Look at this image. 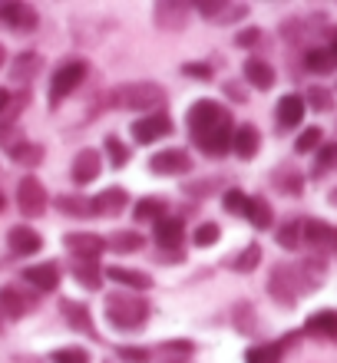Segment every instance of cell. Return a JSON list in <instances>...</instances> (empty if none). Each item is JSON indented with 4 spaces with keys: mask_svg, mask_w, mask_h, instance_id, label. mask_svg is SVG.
Masks as SVG:
<instances>
[{
    "mask_svg": "<svg viewBox=\"0 0 337 363\" xmlns=\"http://www.w3.org/2000/svg\"><path fill=\"white\" fill-rule=\"evenodd\" d=\"M185 125L192 135L195 149L209 159H222L231 152V135H235V123L231 113L215 99H195L185 113Z\"/></svg>",
    "mask_w": 337,
    "mask_h": 363,
    "instance_id": "obj_1",
    "label": "cell"
},
{
    "mask_svg": "<svg viewBox=\"0 0 337 363\" xmlns=\"http://www.w3.org/2000/svg\"><path fill=\"white\" fill-rule=\"evenodd\" d=\"M165 86L153 79H136V83H119L106 93L109 109H123V113H165Z\"/></svg>",
    "mask_w": 337,
    "mask_h": 363,
    "instance_id": "obj_2",
    "label": "cell"
},
{
    "mask_svg": "<svg viewBox=\"0 0 337 363\" xmlns=\"http://www.w3.org/2000/svg\"><path fill=\"white\" fill-rule=\"evenodd\" d=\"M103 314H106V320L116 330L129 334V330H143L145 327V320L153 314V304L143 294H136V291H113L103 301Z\"/></svg>",
    "mask_w": 337,
    "mask_h": 363,
    "instance_id": "obj_3",
    "label": "cell"
},
{
    "mask_svg": "<svg viewBox=\"0 0 337 363\" xmlns=\"http://www.w3.org/2000/svg\"><path fill=\"white\" fill-rule=\"evenodd\" d=\"M87 77H89V63L83 57H67L63 60V63L53 69V77H50V93H47L50 109H57V106L67 103L70 96L87 83Z\"/></svg>",
    "mask_w": 337,
    "mask_h": 363,
    "instance_id": "obj_4",
    "label": "cell"
},
{
    "mask_svg": "<svg viewBox=\"0 0 337 363\" xmlns=\"http://www.w3.org/2000/svg\"><path fill=\"white\" fill-rule=\"evenodd\" d=\"M17 208L23 218H40L50 208V191L37 175H23L17 182Z\"/></svg>",
    "mask_w": 337,
    "mask_h": 363,
    "instance_id": "obj_5",
    "label": "cell"
},
{
    "mask_svg": "<svg viewBox=\"0 0 337 363\" xmlns=\"http://www.w3.org/2000/svg\"><path fill=\"white\" fill-rule=\"evenodd\" d=\"M37 291H27L20 284L0 287V317H7V320H23L27 314L37 311Z\"/></svg>",
    "mask_w": 337,
    "mask_h": 363,
    "instance_id": "obj_6",
    "label": "cell"
},
{
    "mask_svg": "<svg viewBox=\"0 0 337 363\" xmlns=\"http://www.w3.org/2000/svg\"><path fill=\"white\" fill-rule=\"evenodd\" d=\"M268 294L275 297L281 307L294 311V304H298V294H301L298 271L291 268V264H275V268H271V274H268Z\"/></svg>",
    "mask_w": 337,
    "mask_h": 363,
    "instance_id": "obj_7",
    "label": "cell"
},
{
    "mask_svg": "<svg viewBox=\"0 0 337 363\" xmlns=\"http://www.w3.org/2000/svg\"><path fill=\"white\" fill-rule=\"evenodd\" d=\"M192 4H182V0H159L153 7V23L165 33H179V30L189 27L192 20Z\"/></svg>",
    "mask_w": 337,
    "mask_h": 363,
    "instance_id": "obj_8",
    "label": "cell"
},
{
    "mask_svg": "<svg viewBox=\"0 0 337 363\" xmlns=\"http://www.w3.org/2000/svg\"><path fill=\"white\" fill-rule=\"evenodd\" d=\"M40 23L37 7L20 4V0H0V27L13 30V33H33Z\"/></svg>",
    "mask_w": 337,
    "mask_h": 363,
    "instance_id": "obj_9",
    "label": "cell"
},
{
    "mask_svg": "<svg viewBox=\"0 0 337 363\" xmlns=\"http://www.w3.org/2000/svg\"><path fill=\"white\" fill-rule=\"evenodd\" d=\"M195 10L202 20L219 23V27H231V23H238L251 13L248 4H231V0H202V4H195Z\"/></svg>",
    "mask_w": 337,
    "mask_h": 363,
    "instance_id": "obj_10",
    "label": "cell"
},
{
    "mask_svg": "<svg viewBox=\"0 0 337 363\" xmlns=\"http://www.w3.org/2000/svg\"><path fill=\"white\" fill-rule=\"evenodd\" d=\"M172 119L165 113H149V116H139V119H133V125H129V133H133V139L139 145H153L159 143V139H165V135H172Z\"/></svg>",
    "mask_w": 337,
    "mask_h": 363,
    "instance_id": "obj_11",
    "label": "cell"
},
{
    "mask_svg": "<svg viewBox=\"0 0 337 363\" xmlns=\"http://www.w3.org/2000/svg\"><path fill=\"white\" fill-rule=\"evenodd\" d=\"M149 172L162 175V179H175V175L192 172V155L185 149H159L155 155H149Z\"/></svg>",
    "mask_w": 337,
    "mask_h": 363,
    "instance_id": "obj_12",
    "label": "cell"
},
{
    "mask_svg": "<svg viewBox=\"0 0 337 363\" xmlns=\"http://www.w3.org/2000/svg\"><path fill=\"white\" fill-rule=\"evenodd\" d=\"M20 277H23V284H27L30 291L50 294V291H57L60 287L63 268H60V261H40V264H27V268L20 271Z\"/></svg>",
    "mask_w": 337,
    "mask_h": 363,
    "instance_id": "obj_13",
    "label": "cell"
},
{
    "mask_svg": "<svg viewBox=\"0 0 337 363\" xmlns=\"http://www.w3.org/2000/svg\"><path fill=\"white\" fill-rule=\"evenodd\" d=\"M63 248L79 261H99V255L106 251V238L96 231H67L63 235Z\"/></svg>",
    "mask_w": 337,
    "mask_h": 363,
    "instance_id": "obj_14",
    "label": "cell"
},
{
    "mask_svg": "<svg viewBox=\"0 0 337 363\" xmlns=\"http://www.w3.org/2000/svg\"><path fill=\"white\" fill-rule=\"evenodd\" d=\"M304 245L314 248V255H337V228L331 221L304 218Z\"/></svg>",
    "mask_w": 337,
    "mask_h": 363,
    "instance_id": "obj_15",
    "label": "cell"
},
{
    "mask_svg": "<svg viewBox=\"0 0 337 363\" xmlns=\"http://www.w3.org/2000/svg\"><path fill=\"white\" fill-rule=\"evenodd\" d=\"M60 314L67 320L70 330H77V334H87L89 340H99V330L93 324V314H89V307L83 301H73V297H60Z\"/></svg>",
    "mask_w": 337,
    "mask_h": 363,
    "instance_id": "obj_16",
    "label": "cell"
},
{
    "mask_svg": "<svg viewBox=\"0 0 337 363\" xmlns=\"http://www.w3.org/2000/svg\"><path fill=\"white\" fill-rule=\"evenodd\" d=\"M7 248L13 258H33L43 251V235L37 228H30V225H13L7 231Z\"/></svg>",
    "mask_w": 337,
    "mask_h": 363,
    "instance_id": "obj_17",
    "label": "cell"
},
{
    "mask_svg": "<svg viewBox=\"0 0 337 363\" xmlns=\"http://www.w3.org/2000/svg\"><path fill=\"white\" fill-rule=\"evenodd\" d=\"M304 113H308V106H304V96L301 93L281 96L278 106H275V125H278V133L298 129V125L304 123Z\"/></svg>",
    "mask_w": 337,
    "mask_h": 363,
    "instance_id": "obj_18",
    "label": "cell"
},
{
    "mask_svg": "<svg viewBox=\"0 0 337 363\" xmlns=\"http://www.w3.org/2000/svg\"><path fill=\"white\" fill-rule=\"evenodd\" d=\"M99 172H103V155H99L96 149H79V152L73 155V162H70V179L77 182L79 189L89 185V182H96Z\"/></svg>",
    "mask_w": 337,
    "mask_h": 363,
    "instance_id": "obj_19",
    "label": "cell"
},
{
    "mask_svg": "<svg viewBox=\"0 0 337 363\" xmlns=\"http://www.w3.org/2000/svg\"><path fill=\"white\" fill-rule=\"evenodd\" d=\"M103 277H109L113 284H123L126 291H136V294H143V291H149V287L155 284L149 271L123 268V264H106V268H103Z\"/></svg>",
    "mask_w": 337,
    "mask_h": 363,
    "instance_id": "obj_20",
    "label": "cell"
},
{
    "mask_svg": "<svg viewBox=\"0 0 337 363\" xmlns=\"http://www.w3.org/2000/svg\"><path fill=\"white\" fill-rule=\"evenodd\" d=\"M153 238L159 245V251H179L185 241V221L165 215V218H159L153 225Z\"/></svg>",
    "mask_w": 337,
    "mask_h": 363,
    "instance_id": "obj_21",
    "label": "cell"
},
{
    "mask_svg": "<svg viewBox=\"0 0 337 363\" xmlns=\"http://www.w3.org/2000/svg\"><path fill=\"white\" fill-rule=\"evenodd\" d=\"M126 205H129V191H126L123 185H109V189H103L99 195H93V215H99V218L123 215Z\"/></svg>",
    "mask_w": 337,
    "mask_h": 363,
    "instance_id": "obj_22",
    "label": "cell"
},
{
    "mask_svg": "<svg viewBox=\"0 0 337 363\" xmlns=\"http://www.w3.org/2000/svg\"><path fill=\"white\" fill-rule=\"evenodd\" d=\"M298 271V284H301V294H311V291H318L324 284V274H328V261L321 258V255H308V258L294 264Z\"/></svg>",
    "mask_w": 337,
    "mask_h": 363,
    "instance_id": "obj_23",
    "label": "cell"
},
{
    "mask_svg": "<svg viewBox=\"0 0 337 363\" xmlns=\"http://www.w3.org/2000/svg\"><path fill=\"white\" fill-rule=\"evenodd\" d=\"M40 69H43V57H40L37 50H20L17 57H13V63H10V79L20 83V86H30Z\"/></svg>",
    "mask_w": 337,
    "mask_h": 363,
    "instance_id": "obj_24",
    "label": "cell"
},
{
    "mask_svg": "<svg viewBox=\"0 0 337 363\" xmlns=\"http://www.w3.org/2000/svg\"><path fill=\"white\" fill-rule=\"evenodd\" d=\"M258 149H261L258 125H251V123L235 125V135H231V152L238 155L241 162H251V159L258 155Z\"/></svg>",
    "mask_w": 337,
    "mask_h": 363,
    "instance_id": "obj_25",
    "label": "cell"
},
{
    "mask_svg": "<svg viewBox=\"0 0 337 363\" xmlns=\"http://www.w3.org/2000/svg\"><path fill=\"white\" fill-rule=\"evenodd\" d=\"M301 334L337 344V311H331V307H328V311H314V314H311L308 320H304Z\"/></svg>",
    "mask_w": 337,
    "mask_h": 363,
    "instance_id": "obj_26",
    "label": "cell"
},
{
    "mask_svg": "<svg viewBox=\"0 0 337 363\" xmlns=\"http://www.w3.org/2000/svg\"><path fill=\"white\" fill-rule=\"evenodd\" d=\"M241 73H245V83H248V86H255V89H271L275 83H278L275 67H271L268 60H261V57H248V60H245Z\"/></svg>",
    "mask_w": 337,
    "mask_h": 363,
    "instance_id": "obj_27",
    "label": "cell"
},
{
    "mask_svg": "<svg viewBox=\"0 0 337 363\" xmlns=\"http://www.w3.org/2000/svg\"><path fill=\"white\" fill-rule=\"evenodd\" d=\"M143 248H145V235L136 228H119L106 235V251H113V255H136Z\"/></svg>",
    "mask_w": 337,
    "mask_h": 363,
    "instance_id": "obj_28",
    "label": "cell"
},
{
    "mask_svg": "<svg viewBox=\"0 0 337 363\" xmlns=\"http://www.w3.org/2000/svg\"><path fill=\"white\" fill-rule=\"evenodd\" d=\"M271 185H275L281 195H288V199H301V195H304V175H301L294 165H278V169L271 172Z\"/></svg>",
    "mask_w": 337,
    "mask_h": 363,
    "instance_id": "obj_29",
    "label": "cell"
},
{
    "mask_svg": "<svg viewBox=\"0 0 337 363\" xmlns=\"http://www.w3.org/2000/svg\"><path fill=\"white\" fill-rule=\"evenodd\" d=\"M159 357V363H192L195 354V340H185V337H175V340H162V344L153 350Z\"/></svg>",
    "mask_w": 337,
    "mask_h": 363,
    "instance_id": "obj_30",
    "label": "cell"
},
{
    "mask_svg": "<svg viewBox=\"0 0 337 363\" xmlns=\"http://www.w3.org/2000/svg\"><path fill=\"white\" fill-rule=\"evenodd\" d=\"M53 208L60 215H70V218H93V199H87V195H70V191L53 195Z\"/></svg>",
    "mask_w": 337,
    "mask_h": 363,
    "instance_id": "obj_31",
    "label": "cell"
},
{
    "mask_svg": "<svg viewBox=\"0 0 337 363\" xmlns=\"http://www.w3.org/2000/svg\"><path fill=\"white\" fill-rule=\"evenodd\" d=\"M231 327H235L241 337H255V334H258L261 320H258V311H255V304H251V301H238V304L231 307Z\"/></svg>",
    "mask_w": 337,
    "mask_h": 363,
    "instance_id": "obj_32",
    "label": "cell"
},
{
    "mask_svg": "<svg viewBox=\"0 0 337 363\" xmlns=\"http://www.w3.org/2000/svg\"><path fill=\"white\" fill-rule=\"evenodd\" d=\"M70 271H73V281H77L83 291H99V287H103V268H99V261H79V258H73Z\"/></svg>",
    "mask_w": 337,
    "mask_h": 363,
    "instance_id": "obj_33",
    "label": "cell"
},
{
    "mask_svg": "<svg viewBox=\"0 0 337 363\" xmlns=\"http://www.w3.org/2000/svg\"><path fill=\"white\" fill-rule=\"evenodd\" d=\"M304 69L314 73V77H328L337 69V53L331 47H311L304 53Z\"/></svg>",
    "mask_w": 337,
    "mask_h": 363,
    "instance_id": "obj_34",
    "label": "cell"
},
{
    "mask_svg": "<svg viewBox=\"0 0 337 363\" xmlns=\"http://www.w3.org/2000/svg\"><path fill=\"white\" fill-rule=\"evenodd\" d=\"M165 208H169V201L159 199V195H143V199L133 205V221H159L165 218Z\"/></svg>",
    "mask_w": 337,
    "mask_h": 363,
    "instance_id": "obj_35",
    "label": "cell"
},
{
    "mask_svg": "<svg viewBox=\"0 0 337 363\" xmlns=\"http://www.w3.org/2000/svg\"><path fill=\"white\" fill-rule=\"evenodd\" d=\"M245 218L251 221V228L255 231H268L275 225V208H271V201L265 195H251V205H248V215Z\"/></svg>",
    "mask_w": 337,
    "mask_h": 363,
    "instance_id": "obj_36",
    "label": "cell"
},
{
    "mask_svg": "<svg viewBox=\"0 0 337 363\" xmlns=\"http://www.w3.org/2000/svg\"><path fill=\"white\" fill-rule=\"evenodd\" d=\"M284 344L281 340H265V344H251L245 350V363H281Z\"/></svg>",
    "mask_w": 337,
    "mask_h": 363,
    "instance_id": "obj_37",
    "label": "cell"
},
{
    "mask_svg": "<svg viewBox=\"0 0 337 363\" xmlns=\"http://www.w3.org/2000/svg\"><path fill=\"white\" fill-rule=\"evenodd\" d=\"M275 238H278V245L284 251H298L304 245V218H288L275 231Z\"/></svg>",
    "mask_w": 337,
    "mask_h": 363,
    "instance_id": "obj_38",
    "label": "cell"
},
{
    "mask_svg": "<svg viewBox=\"0 0 337 363\" xmlns=\"http://www.w3.org/2000/svg\"><path fill=\"white\" fill-rule=\"evenodd\" d=\"M337 169V139H331V143H324L314 152V165H311V179H324L328 172H334Z\"/></svg>",
    "mask_w": 337,
    "mask_h": 363,
    "instance_id": "obj_39",
    "label": "cell"
},
{
    "mask_svg": "<svg viewBox=\"0 0 337 363\" xmlns=\"http://www.w3.org/2000/svg\"><path fill=\"white\" fill-rule=\"evenodd\" d=\"M10 159L20 165V169H37L40 162H43V145L40 143H20L13 152H10Z\"/></svg>",
    "mask_w": 337,
    "mask_h": 363,
    "instance_id": "obj_40",
    "label": "cell"
},
{
    "mask_svg": "<svg viewBox=\"0 0 337 363\" xmlns=\"http://www.w3.org/2000/svg\"><path fill=\"white\" fill-rule=\"evenodd\" d=\"M304 106L314 113H334V93L328 86H308L304 89Z\"/></svg>",
    "mask_w": 337,
    "mask_h": 363,
    "instance_id": "obj_41",
    "label": "cell"
},
{
    "mask_svg": "<svg viewBox=\"0 0 337 363\" xmlns=\"http://www.w3.org/2000/svg\"><path fill=\"white\" fill-rule=\"evenodd\" d=\"M261 264V245L258 241H248L245 248H241V255L235 261H231V268H235V274H251V271Z\"/></svg>",
    "mask_w": 337,
    "mask_h": 363,
    "instance_id": "obj_42",
    "label": "cell"
},
{
    "mask_svg": "<svg viewBox=\"0 0 337 363\" xmlns=\"http://www.w3.org/2000/svg\"><path fill=\"white\" fill-rule=\"evenodd\" d=\"M103 149H106V159L113 169H123V165L133 159V149H129L119 135H106V139H103Z\"/></svg>",
    "mask_w": 337,
    "mask_h": 363,
    "instance_id": "obj_43",
    "label": "cell"
},
{
    "mask_svg": "<svg viewBox=\"0 0 337 363\" xmlns=\"http://www.w3.org/2000/svg\"><path fill=\"white\" fill-rule=\"evenodd\" d=\"M321 145H324V129H321V125H308V129H301V135L294 139V152L308 155V152H318Z\"/></svg>",
    "mask_w": 337,
    "mask_h": 363,
    "instance_id": "obj_44",
    "label": "cell"
},
{
    "mask_svg": "<svg viewBox=\"0 0 337 363\" xmlns=\"http://www.w3.org/2000/svg\"><path fill=\"white\" fill-rule=\"evenodd\" d=\"M248 205H251V195L241 189H225L222 191V208L228 211V215H238V218H245L248 215Z\"/></svg>",
    "mask_w": 337,
    "mask_h": 363,
    "instance_id": "obj_45",
    "label": "cell"
},
{
    "mask_svg": "<svg viewBox=\"0 0 337 363\" xmlns=\"http://www.w3.org/2000/svg\"><path fill=\"white\" fill-rule=\"evenodd\" d=\"M50 363H93L87 347L79 344H70V347H57L53 354H50Z\"/></svg>",
    "mask_w": 337,
    "mask_h": 363,
    "instance_id": "obj_46",
    "label": "cell"
},
{
    "mask_svg": "<svg viewBox=\"0 0 337 363\" xmlns=\"http://www.w3.org/2000/svg\"><path fill=\"white\" fill-rule=\"evenodd\" d=\"M219 238H222V225L219 221H202L192 235L195 248H212V245H219Z\"/></svg>",
    "mask_w": 337,
    "mask_h": 363,
    "instance_id": "obj_47",
    "label": "cell"
},
{
    "mask_svg": "<svg viewBox=\"0 0 337 363\" xmlns=\"http://www.w3.org/2000/svg\"><path fill=\"white\" fill-rule=\"evenodd\" d=\"M20 143H27V135L17 129V123H0V145H4V152H13Z\"/></svg>",
    "mask_w": 337,
    "mask_h": 363,
    "instance_id": "obj_48",
    "label": "cell"
},
{
    "mask_svg": "<svg viewBox=\"0 0 337 363\" xmlns=\"http://www.w3.org/2000/svg\"><path fill=\"white\" fill-rule=\"evenodd\" d=\"M116 354H119L123 363H149L153 360V350H149V347H133V344L116 347Z\"/></svg>",
    "mask_w": 337,
    "mask_h": 363,
    "instance_id": "obj_49",
    "label": "cell"
},
{
    "mask_svg": "<svg viewBox=\"0 0 337 363\" xmlns=\"http://www.w3.org/2000/svg\"><path fill=\"white\" fill-rule=\"evenodd\" d=\"M222 189V179H202V182H189L182 189V195H195V199H205V195H212V191Z\"/></svg>",
    "mask_w": 337,
    "mask_h": 363,
    "instance_id": "obj_50",
    "label": "cell"
},
{
    "mask_svg": "<svg viewBox=\"0 0 337 363\" xmlns=\"http://www.w3.org/2000/svg\"><path fill=\"white\" fill-rule=\"evenodd\" d=\"M182 77H192V79L209 83V79L215 77V67L212 63H202V60H192V63H182Z\"/></svg>",
    "mask_w": 337,
    "mask_h": 363,
    "instance_id": "obj_51",
    "label": "cell"
},
{
    "mask_svg": "<svg viewBox=\"0 0 337 363\" xmlns=\"http://www.w3.org/2000/svg\"><path fill=\"white\" fill-rule=\"evenodd\" d=\"M261 40H265V30H261V27H245V30H238V33H235V47L251 50V47H258Z\"/></svg>",
    "mask_w": 337,
    "mask_h": 363,
    "instance_id": "obj_52",
    "label": "cell"
},
{
    "mask_svg": "<svg viewBox=\"0 0 337 363\" xmlns=\"http://www.w3.org/2000/svg\"><path fill=\"white\" fill-rule=\"evenodd\" d=\"M225 96H228V99H238V103H248V93L238 86V79H228V83H225Z\"/></svg>",
    "mask_w": 337,
    "mask_h": 363,
    "instance_id": "obj_53",
    "label": "cell"
},
{
    "mask_svg": "<svg viewBox=\"0 0 337 363\" xmlns=\"http://www.w3.org/2000/svg\"><path fill=\"white\" fill-rule=\"evenodd\" d=\"M10 99H13V89L0 86V119H4V116H7V109H10Z\"/></svg>",
    "mask_w": 337,
    "mask_h": 363,
    "instance_id": "obj_54",
    "label": "cell"
},
{
    "mask_svg": "<svg viewBox=\"0 0 337 363\" xmlns=\"http://www.w3.org/2000/svg\"><path fill=\"white\" fill-rule=\"evenodd\" d=\"M179 258H182V251H155V261H162V264H172Z\"/></svg>",
    "mask_w": 337,
    "mask_h": 363,
    "instance_id": "obj_55",
    "label": "cell"
},
{
    "mask_svg": "<svg viewBox=\"0 0 337 363\" xmlns=\"http://www.w3.org/2000/svg\"><path fill=\"white\" fill-rule=\"evenodd\" d=\"M328 47L337 53V27H331V30H328Z\"/></svg>",
    "mask_w": 337,
    "mask_h": 363,
    "instance_id": "obj_56",
    "label": "cell"
},
{
    "mask_svg": "<svg viewBox=\"0 0 337 363\" xmlns=\"http://www.w3.org/2000/svg\"><path fill=\"white\" fill-rule=\"evenodd\" d=\"M328 205H331V208H337V185H334V189H331V195H328Z\"/></svg>",
    "mask_w": 337,
    "mask_h": 363,
    "instance_id": "obj_57",
    "label": "cell"
},
{
    "mask_svg": "<svg viewBox=\"0 0 337 363\" xmlns=\"http://www.w3.org/2000/svg\"><path fill=\"white\" fill-rule=\"evenodd\" d=\"M7 63V50H4V43H0V67Z\"/></svg>",
    "mask_w": 337,
    "mask_h": 363,
    "instance_id": "obj_58",
    "label": "cell"
},
{
    "mask_svg": "<svg viewBox=\"0 0 337 363\" xmlns=\"http://www.w3.org/2000/svg\"><path fill=\"white\" fill-rule=\"evenodd\" d=\"M7 208V195H4V191H0V211Z\"/></svg>",
    "mask_w": 337,
    "mask_h": 363,
    "instance_id": "obj_59",
    "label": "cell"
},
{
    "mask_svg": "<svg viewBox=\"0 0 337 363\" xmlns=\"http://www.w3.org/2000/svg\"><path fill=\"white\" fill-rule=\"evenodd\" d=\"M0 320H4V317H0ZM0 330H4V327H0Z\"/></svg>",
    "mask_w": 337,
    "mask_h": 363,
    "instance_id": "obj_60",
    "label": "cell"
}]
</instances>
